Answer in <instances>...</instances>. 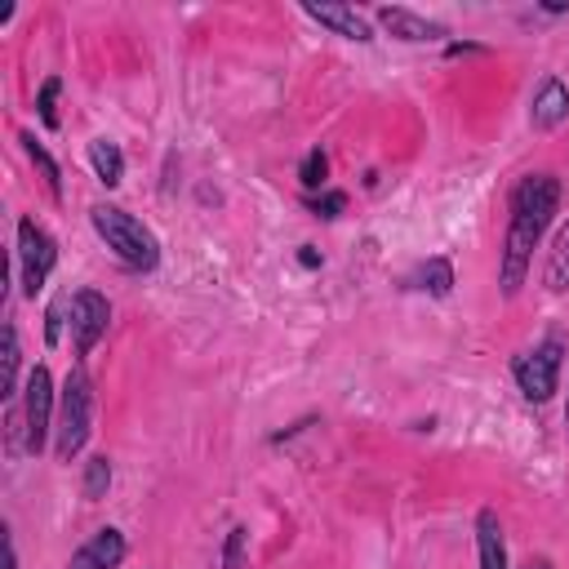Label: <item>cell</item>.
I'll list each match as a JSON object with an SVG mask.
<instances>
[{
  "mask_svg": "<svg viewBox=\"0 0 569 569\" xmlns=\"http://www.w3.org/2000/svg\"><path fill=\"white\" fill-rule=\"evenodd\" d=\"M89 431H93V382H89V373L76 365V369L67 373L62 391H58V418H53V453H58L62 462H71V458L84 449Z\"/></svg>",
  "mask_w": 569,
  "mask_h": 569,
  "instance_id": "3",
  "label": "cell"
},
{
  "mask_svg": "<svg viewBox=\"0 0 569 569\" xmlns=\"http://www.w3.org/2000/svg\"><path fill=\"white\" fill-rule=\"evenodd\" d=\"M560 204V182L551 173H525L516 187H511V218H507V240H502V271H498V284L507 298L520 293L525 284V271H529V258H533V244L542 240V231L551 227V213Z\"/></svg>",
  "mask_w": 569,
  "mask_h": 569,
  "instance_id": "1",
  "label": "cell"
},
{
  "mask_svg": "<svg viewBox=\"0 0 569 569\" xmlns=\"http://www.w3.org/2000/svg\"><path fill=\"white\" fill-rule=\"evenodd\" d=\"M89 164H93V178L102 187H120L124 182V151L111 138H93L89 142Z\"/></svg>",
  "mask_w": 569,
  "mask_h": 569,
  "instance_id": "14",
  "label": "cell"
},
{
  "mask_svg": "<svg viewBox=\"0 0 569 569\" xmlns=\"http://www.w3.org/2000/svg\"><path fill=\"white\" fill-rule=\"evenodd\" d=\"M569 120V84L560 80V76H547L538 89H533V98H529V124L538 129V133H551V129H560Z\"/></svg>",
  "mask_w": 569,
  "mask_h": 569,
  "instance_id": "9",
  "label": "cell"
},
{
  "mask_svg": "<svg viewBox=\"0 0 569 569\" xmlns=\"http://www.w3.org/2000/svg\"><path fill=\"white\" fill-rule=\"evenodd\" d=\"M298 262H302V267H311V271H316V267H320V262H325V258H320V253H316V244H302V249H298Z\"/></svg>",
  "mask_w": 569,
  "mask_h": 569,
  "instance_id": "24",
  "label": "cell"
},
{
  "mask_svg": "<svg viewBox=\"0 0 569 569\" xmlns=\"http://www.w3.org/2000/svg\"><path fill=\"white\" fill-rule=\"evenodd\" d=\"M84 498L89 502H98V498H107V489H111V458L107 453H93L89 462H84Z\"/></svg>",
  "mask_w": 569,
  "mask_h": 569,
  "instance_id": "17",
  "label": "cell"
},
{
  "mask_svg": "<svg viewBox=\"0 0 569 569\" xmlns=\"http://www.w3.org/2000/svg\"><path fill=\"white\" fill-rule=\"evenodd\" d=\"M298 182L307 187V196H316V191H325V182H329V156H325L320 147L302 156V164H298Z\"/></svg>",
  "mask_w": 569,
  "mask_h": 569,
  "instance_id": "18",
  "label": "cell"
},
{
  "mask_svg": "<svg viewBox=\"0 0 569 569\" xmlns=\"http://www.w3.org/2000/svg\"><path fill=\"white\" fill-rule=\"evenodd\" d=\"M542 284H547L551 293H569V222L556 231V240H551V249H547Z\"/></svg>",
  "mask_w": 569,
  "mask_h": 569,
  "instance_id": "15",
  "label": "cell"
},
{
  "mask_svg": "<svg viewBox=\"0 0 569 569\" xmlns=\"http://www.w3.org/2000/svg\"><path fill=\"white\" fill-rule=\"evenodd\" d=\"M405 284H409V289H422V293H431V298H449V293H453V262H449V258H427V262L413 267V276H409Z\"/></svg>",
  "mask_w": 569,
  "mask_h": 569,
  "instance_id": "13",
  "label": "cell"
},
{
  "mask_svg": "<svg viewBox=\"0 0 569 569\" xmlns=\"http://www.w3.org/2000/svg\"><path fill=\"white\" fill-rule=\"evenodd\" d=\"M124 556H129L124 533H120L116 525H107V529H98L89 542H80V547L71 551L67 569H116Z\"/></svg>",
  "mask_w": 569,
  "mask_h": 569,
  "instance_id": "10",
  "label": "cell"
},
{
  "mask_svg": "<svg viewBox=\"0 0 569 569\" xmlns=\"http://www.w3.org/2000/svg\"><path fill=\"white\" fill-rule=\"evenodd\" d=\"M565 431H569V396H565Z\"/></svg>",
  "mask_w": 569,
  "mask_h": 569,
  "instance_id": "26",
  "label": "cell"
},
{
  "mask_svg": "<svg viewBox=\"0 0 569 569\" xmlns=\"http://www.w3.org/2000/svg\"><path fill=\"white\" fill-rule=\"evenodd\" d=\"M58 93H62V80L58 76H49L40 84V93H36V111H40V124L44 129H58Z\"/></svg>",
  "mask_w": 569,
  "mask_h": 569,
  "instance_id": "20",
  "label": "cell"
},
{
  "mask_svg": "<svg viewBox=\"0 0 569 569\" xmlns=\"http://www.w3.org/2000/svg\"><path fill=\"white\" fill-rule=\"evenodd\" d=\"M18 142H22V151L31 156V164L40 169V178H44L49 196H53V200H62V169H58V160H53V156H49V151H44V147L36 142V133H22Z\"/></svg>",
  "mask_w": 569,
  "mask_h": 569,
  "instance_id": "16",
  "label": "cell"
},
{
  "mask_svg": "<svg viewBox=\"0 0 569 569\" xmlns=\"http://www.w3.org/2000/svg\"><path fill=\"white\" fill-rule=\"evenodd\" d=\"M71 307V293H62L58 302H49V311H44V342L49 347H58V338H62V311Z\"/></svg>",
  "mask_w": 569,
  "mask_h": 569,
  "instance_id": "23",
  "label": "cell"
},
{
  "mask_svg": "<svg viewBox=\"0 0 569 569\" xmlns=\"http://www.w3.org/2000/svg\"><path fill=\"white\" fill-rule=\"evenodd\" d=\"M58 267V244L36 218H18V271H22V293L36 298L44 280Z\"/></svg>",
  "mask_w": 569,
  "mask_h": 569,
  "instance_id": "6",
  "label": "cell"
},
{
  "mask_svg": "<svg viewBox=\"0 0 569 569\" xmlns=\"http://www.w3.org/2000/svg\"><path fill=\"white\" fill-rule=\"evenodd\" d=\"M525 569H551V560H547V556H538V560H529Z\"/></svg>",
  "mask_w": 569,
  "mask_h": 569,
  "instance_id": "25",
  "label": "cell"
},
{
  "mask_svg": "<svg viewBox=\"0 0 569 569\" xmlns=\"http://www.w3.org/2000/svg\"><path fill=\"white\" fill-rule=\"evenodd\" d=\"M373 18L382 22V31L391 40H405V44H431V40H445L449 36L445 22H436L427 13H413L405 4H382V9H373Z\"/></svg>",
  "mask_w": 569,
  "mask_h": 569,
  "instance_id": "8",
  "label": "cell"
},
{
  "mask_svg": "<svg viewBox=\"0 0 569 569\" xmlns=\"http://www.w3.org/2000/svg\"><path fill=\"white\" fill-rule=\"evenodd\" d=\"M560 365H565V342L560 338H542L538 347H529V351H520L511 360V378H516L525 400L547 405L556 396V387H560Z\"/></svg>",
  "mask_w": 569,
  "mask_h": 569,
  "instance_id": "4",
  "label": "cell"
},
{
  "mask_svg": "<svg viewBox=\"0 0 569 569\" xmlns=\"http://www.w3.org/2000/svg\"><path fill=\"white\" fill-rule=\"evenodd\" d=\"M476 556H480V569H507V538L493 507L476 516Z\"/></svg>",
  "mask_w": 569,
  "mask_h": 569,
  "instance_id": "12",
  "label": "cell"
},
{
  "mask_svg": "<svg viewBox=\"0 0 569 569\" xmlns=\"http://www.w3.org/2000/svg\"><path fill=\"white\" fill-rule=\"evenodd\" d=\"M307 209H311L316 218H338V213L347 209V196H342V191H329V187H325L320 196H307Z\"/></svg>",
  "mask_w": 569,
  "mask_h": 569,
  "instance_id": "22",
  "label": "cell"
},
{
  "mask_svg": "<svg viewBox=\"0 0 569 569\" xmlns=\"http://www.w3.org/2000/svg\"><path fill=\"white\" fill-rule=\"evenodd\" d=\"M111 325V302L98 293V289H80L71 298V338H76V356H89L102 333Z\"/></svg>",
  "mask_w": 569,
  "mask_h": 569,
  "instance_id": "7",
  "label": "cell"
},
{
  "mask_svg": "<svg viewBox=\"0 0 569 569\" xmlns=\"http://www.w3.org/2000/svg\"><path fill=\"white\" fill-rule=\"evenodd\" d=\"M89 222L93 231L102 236V244L129 267V271H151L160 262V240L147 222H138L129 209L120 204H93L89 209Z\"/></svg>",
  "mask_w": 569,
  "mask_h": 569,
  "instance_id": "2",
  "label": "cell"
},
{
  "mask_svg": "<svg viewBox=\"0 0 569 569\" xmlns=\"http://www.w3.org/2000/svg\"><path fill=\"white\" fill-rule=\"evenodd\" d=\"M18 365H22L18 329H13V320H4V382H0V396H18Z\"/></svg>",
  "mask_w": 569,
  "mask_h": 569,
  "instance_id": "19",
  "label": "cell"
},
{
  "mask_svg": "<svg viewBox=\"0 0 569 569\" xmlns=\"http://www.w3.org/2000/svg\"><path fill=\"white\" fill-rule=\"evenodd\" d=\"M53 378L44 365H36L27 373V387H22V449L27 453H40L49 445V431H53Z\"/></svg>",
  "mask_w": 569,
  "mask_h": 569,
  "instance_id": "5",
  "label": "cell"
},
{
  "mask_svg": "<svg viewBox=\"0 0 569 569\" xmlns=\"http://www.w3.org/2000/svg\"><path fill=\"white\" fill-rule=\"evenodd\" d=\"M302 13H307L311 22H320V27H329V31L342 36V40H356V44H369V40H373L369 18H365L360 9H351V4H302Z\"/></svg>",
  "mask_w": 569,
  "mask_h": 569,
  "instance_id": "11",
  "label": "cell"
},
{
  "mask_svg": "<svg viewBox=\"0 0 569 569\" xmlns=\"http://www.w3.org/2000/svg\"><path fill=\"white\" fill-rule=\"evenodd\" d=\"M244 547H249V529L236 525V529L227 533V542H222V569H240V565H244Z\"/></svg>",
  "mask_w": 569,
  "mask_h": 569,
  "instance_id": "21",
  "label": "cell"
}]
</instances>
